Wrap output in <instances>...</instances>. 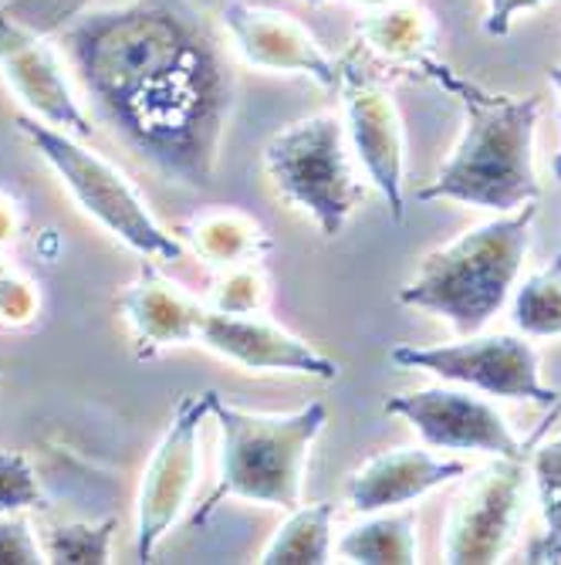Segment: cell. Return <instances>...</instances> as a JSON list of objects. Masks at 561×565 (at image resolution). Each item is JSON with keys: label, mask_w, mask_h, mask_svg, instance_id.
Wrapping results in <instances>:
<instances>
[{"label": "cell", "mask_w": 561, "mask_h": 565, "mask_svg": "<svg viewBox=\"0 0 561 565\" xmlns=\"http://www.w3.org/2000/svg\"><path fill=\"white\" fill-rule=\"evenodd\" d=\"M309 4H328V0H309Z\"/></svg>", "instance_id": "cell-32"}, {"label": "cell", "mask_w": 561, "mask_h": 565, "mask_svg": "<svg viewBox=\"0 0 561 565\" xmlns=\"http://www.w3.org/2000/svg\"><path fill=\"white\" fill-rule=\"evenodd\" d=\"M211 396V417L220 430L217 454V488L193 522H207L227 498L268 504V508H294L301 504L304 468L315 440L328 424V406L312 399L288 414H258V409H240L227 403L217 390Z\"/></svg>", "instance_id": "cell-4"}, {"label": "cell", "mask_w": 561, "mask_h": 565, "mask_svg": "<svg viewBox=\"0 0 561 565\" xmlns=\"http://www.w3.org/2000/svg\"><path fill=\"white\" fill-rule=\"evenodd\" d=\"M359 34V47L369 51L382 65L413 72L423 82V72L436 58V21L427 8L413 4V0H396L389 8L366 11L355 24Z\"/></svg>", "instance_id": "cell-17"}, {"label": "cell", "mask_w": 561, "mask_h": 565, "mask_svg": "<svg viewBox=\"0 0 561 565\" xmlns=\"http://www.w3.org/2000/svg\"><path fill=\"white\" fill-rule=\"evenodd\" d=\"M531 484L541 508V535L528 548V562L535 565H558L561 562V434L538 444L528 457Z\"/></svg>", "instance_id": "cell-21"}, {"label": "cell", "mask_w": 561, "mask_h": 565, "mask_svg": "<svg viewBox=\"0 0 561 565\" xmlns=\"http://www.w3.org/2000/svg\"><path fill=\"white\" fill-rule=\"evenodd\" d=\"M528 457H494L484 465L461 498L453 501L443 525V562L450 565H490L515 545L525 494H528Z\"/></svg>", "instance_id": "cell-10"}, {"label": "cell", "mask_w": 561, "mask_h": 565, "mask_svg": "<svg viewBox=\"0 0 561 565\" xmlns=\"http://www.w3.org/2000/svg\"><path fill=\"white\" fill-rule=\"evenodd\" d=\"M471 468L464 460L436 457L430 450L417 447H396L369 457L363 468H355L345 481V501L359 515H373V511L406 508L430 491L464 478Z\"/></svg>", "instance_id": "cell-16"}, {"label": "cell", "mask_w": 561, "mask_h": 565, "mask_svg": "<svg viewBox=\"0 0 561 565\" xmlns=\"http://www.w3.org/2000/svg\"><path fill=\"white\" fill-rule=\"evenodd\" d=\"M24 231V211H21V200L0 186V254H4Z\"/></svg>", "instance_id": "cell-29"}, {"label": "cell", "mask_w": 561, "mask_h": 565, "mask_svg": "<svg viewBox=\"0 0 561 565\" xmlns=\"http://www.w3.org/2000/svg\"><path fill=\"white\" fill-rule=\"evenodd\" d=\"M335 555L355 565H413L420 558L417 511L410 504L373 511L335 539Z\"/></svg>", "instance_id": "cell-19"}, {"label": "cell", "mask_w": 561, "mask_h": 565, "mask_svg": "<svg viewBox=\"0 0 561 565\" xmlns=\"http://www.w3.org/2000/svg\"><path fill=\"white\" fill-rule=\"evenodd\" d=\"M551 0H487L484 8V34L490 38H507L521 14L541 11Z\"/></svg>", "instance_id": "cell-28"}, {"label": "cell", "mask_w": 561, "mask_h": 565, "mask_svg": "<svg viewBox=\"0 0 561 565\" xmlns=\"http://www.w3.org/2000/svg\"><path fill=\"white\" fill-rule=\"evenodd\" d=\"M265 173L274 193L322 237H338L366 200L363 170L355 163L338 113H312L278 129L265 146Z\"/></svg>", "instance_id": "cell-6"}, {"label": "cell", "mask_w": 561, "mask_h": 565, "mask_svg": "<svg viewBox=\"0 0 561 565\" xmlns=\"http://www.w3.org/2000/svg\"><path fill=\"white\" fill-rule=\"evenodd\" d=\"M0 265H4V254H0Z\"/></svg>", "instance_id": "cell-33"}, {"label": "cell", "mask_w": 561, "mask_h": 565, "mask_svg": "<svg viewBox=\"0 0 561 565\" xmlns=\"http://www.w3.org/2000/svg\"><path fill=\"white\" fill-rule=\"evenodd\" d=\"M196 345L247 373H284V376H309L322 383L338 380L335 359H328L312 342H304L301 335L281 329L265 316H220L207 308Z\"/></svg>", "instance_id": "cell-14"}, {"label": "cell", "mask_w": 561, "mask_h": 565, "mask_svg": "<svg viewBox=\"0 0 561 565\" xmlns=\"http://www.w3.org/2000/svg\"><path fill=\"white\" fill-rule=\"evenodd\" d=\"M176 237L193 258H199L217 275L240 265H261L274 247L271 234L258 221L230 207H211L193 214L176 227Z\"/></svg>", "instance_id": "cell-18"}, {"label": "cell", "mask_w": 561, "mask_h": 565, "mask_svg": "<svg viewBox=\"0 0 561 565\" xmlns=\"http://www.w3.org/2000/svg\"><path fill=\"white\" fill-rule=\"evenodd\" d=\"M386 414L402 417L430 447L456 454H487V457H525V444L507 427L504 414L474 396V390L443 383L413 393H396L382 403Z\"/></svg>", "instance_id": "cell-12"}, {"label": "cell", "mask_w": 561, "mask_h": 565, "mask_svg": "<svg viewBox=\"0 0 561 565\" xmlns=\"http://www.w3.org/2000/svg\"><path fill=\"white\" fill-rule=\"evenodd\" d=\"M41 312V288L31 275L0 265V329H24Z\"/></svg>", "instance_id": "cell-26"}, {"label": "cell", "mask_w": 561, "mask_h": 565, "mask_svg": "<svg viewBox=\"0 0 561 565\" xmlns=\"http://www.w3.org/2000/svg\"><path fill=\"white\" fill-rule=\"evenodd\" d=\"M335 504H294L261 548V565H328L335 555Z\"/></svg>", "instance_id": "cell-20"}, {"label": "cell", "mask_w": 561, "mask_h": 565, "mask_svg": "<svg viewBox=\"0 0 561 565\" xmlns=\"http://www.w3.org/2000/svg\"><path fill=\"white\" fill-rule=\"evenodd\" d=\"M116 308L129 326L136 359H157L166 349L196 345L207 305L180 281L160 271V262H142L139 275L116 295Z\"/></svg>", "instance_id": "cell-15"}, {"label": "cell", "mask_w": 561, "mask_h": 565, "mask_svg": "<svg viewBox=\"0 0 561 565\" xmlns=\"http://www.w3.org/2000/svg\"><path fill=\"white\" fill-rule=\"evenodd\" d=\"M511 326L528 339L561 335V254L531 271L511 295Z\"/></svg>", "instance_id": "cell-22"}, {"label": "cell", "mask_w": 561, "mask_h": 565, "mask_svg": "<svg viewBox=\"0 0 561 565\" xmlns=\"http://www.w3.org/2000/svg\"><path fill=\"white\" fill-rule=\"evenodd\" d=\"M535 217L538 203H525L521 211L497 214L430 250L399 288V305L443 319L456 335L484 332L518 288Z\"/></svg>", "instance_id": "cell-3"}, {"label": "cell", "mask_w": 561, "mask_h": 565, "mask_svg": "<svg viewBox=\"0 0 561 565\" xmlns=\"http://www.w3.org/2000/svg\"><path fill=\"white\" fill-rule=\"evenodd\" d=\"M211 417V396L186 393L180 396L173 420L163 430L157 450L142 471L139 491H136V539L132 552L139 562H149L163 545V539L173 532L180 515L186 511L196 481H199V440H203V420Z\"/></svg>", "instance_id": "cell-9"}, {"label": "cell", "mask_w": 561, "mask_h": 565, "mask_svg": "<svg viewBox=\"0 0 561 565\" xmlns=\"http://www.w3.org/2000/svg\"><path fill=\"white\" fill-rule=\"evenodd\" d=\"M217 21L224 38L230 41L234 58L247 68L298 75L328 92L338 88V62L298 18L250 4V0H227Z\"/></svg>", "instance_id": "cell-13"}, {"label": "cell", "mask_w": 561, "mask_h": 565, "mask_svg": "<svg viewBox=\"0 0 561 565\" xmlns=\"http://www.w3.org/2000/svg\"><path fill=\"white\" fill-rule=\"evenodd\" d=\"M423 82H433L440 92L461 102L464 132L450 160L417 193V200H453L494 214H515L525 203H538L541 183L535 173V132L541 98L494 92L453 72L440 58L430 62Z\"/></svg>", "instance_id": "cell-2"}, {"label": "cell", "mask_w": 561, "mask_h": 565, "mask_svg": "<svg viewBox=\"0 0 561 565\" xmlns=\"http://www.w3.org/2000/svg\"><path fill=\"white\" fill-rule=\"evenodd\" d=\"M548 82H551V92H554V98H558V113H561V65H551V72H548ZM551 173H554V180L561 183V152H554V160H551Z\"/></svg>", "instance_id": "cell-30"}, {"label": "cell", "mask_w": 561, "mask_h": 565, "mask_svg": "<svg viewBox=\"0 0 561 565\" xmlns=\"http://www.w3.org/2000/svg\"><path fill=\"white\" fill-rule=\"evenodd\" d=\"M203 305L220 316H265L271 305V278L261 265L220 271Z\"/></svg>", "instance_id": "cell-24"}, {"label": "cell", "mask_w": 561, "mask_h": 565, "mask_svg": "<svg viewBox=\"0 0 561 565\" xmlns=\"http://www.w3.org/2000/svg\"><path fill=\"white\" fill-rule=\"evenodd\" d=\"M392 366L420 370L440 383H456L497 399L558 406V390L541 383L538 349L521 332H474L446 345H396Z\"/></svg>", "instance_id": "cell-7"}, {"label": "cell", "mask_w": 561, "mask_h": 565, "mask_svg": "<svg viewBox=\"0 0 561 565\" xmlns=\"http://www.w3.org/2000/svg\"><path fill=\"white\" fill-rule=\"evenodd\" d=\"M41 562H47V555L28 511L0 515V565H41Z\"/></svg>", "instance_id": "cell-27"}, {"label": "cell", "mask_w": 561, "mask_h": 565, "mask_svg": "<svg viewBox=\"0 0 561 565\" xmlns=\"http://www.w3.org/2000/svg\"><path fill=\"white\" fill-rule=\"evenodd\" d=\"M338 98L345 139L366 180L382 193L392 224L406 221V129L389 85L352 47L338 58Z\"/></svg>", "instance_id": "cell-8"}, {"label": "cell", "mask_w": 561, "mask_h": 565, "mask_svg": "<svg viewBox=\"0 0 561 565\" xmlns=\"http://www.w3.org/2000/svg\"><path fill=\"white\" fill-rule=\"evenodd\" d=\"M58 47L98 129L170 186L211 190L237 106L230 44L193 0L72 18Z\"/></svg>", "instance_id": "cell-1"}, {"label": "cell", "mask_w": 561, "mask_h": 565, "mask_svg": "<svg viewBox=\"0 0 561 565\" xmlns=\"http://www.w3.org/2000/svg\"><path fill=\"white\" fill-rule=\"evenodd\" d=\"M119 522L106 519V522H68L51 529L41 545L47 562H65V565H106L112 562V539H116Z\"/></svg>", "instance_id": "cell-23"}, {"label": "cell", "mask_w": 561, "mask_h": 565, "mask_svg": "<svg viewBox=\"0 0 561 565\" xmlns=\"http://www.w3.org/2000/svg\"><path fill=\"white\" fill-rule=\"evenodd\" d=\"M44 508V491L31 457L21 450H0V515Z\"/></svg>", "instance_id": "cell-25"}, {"label": "cell", "mask_w": 561, "mask_h": 565, "mask_svg": "<svg viewBox=\"0 0 561 565\" xmlns=\"http://www.w3.org/2000/svg\"><path fill=\"white\" fill-rule=\"evenodd\" d=\"M18 132L28 146L47 163V170L62 180L68 196L78 203V211L91 217L101 231L126 244L142 262H180L186 247L176 231H166L160 217L149 211L139 186L101 152L85 146L55 126H47L28 113L14 116Z\"/></svg>", "instance_id": "cell-5"}, {"label": "cell", "mask_w": 561, "mask_h": 565, "mask_svg": "<svg viewBox=\"0 0 561 565\" xmlns=\"http://www.w3.org/2000/svg\"><path fill=\"white\" fill-rule=\"evenodd\" d=\"M0 78L21 102V113L75 139H95L98 126L75 88L58 41H47L8 8H0Z\"/></svg>", "instance_id": "cell-11"}, {"label": "cell", "mask_w": 561, "mask_h": 565, "mask_svg": "<svg viewBox=\"0 0 561 565\" xmlns=\"http://www.w3.org/2000/svg\"><path fill=\"white\" fill-rule=\"evenodd\" d=\"M348 4L355 8V11H379V8H389V4H396V0H348Z\"/></svg>", "instance_id": "cell-31"}]
</instances>
